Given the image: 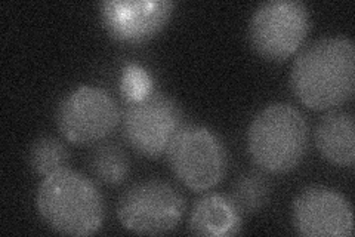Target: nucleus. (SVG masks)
I'll return each mask as SVG.
<instances>
[{
	"mask_svg": "<svg viewBox=\"0 0 355 237\" xmlns=\"http://www.w3.org/2000/svg\"><path fill=\"white\" fill-rule=\"evenodd\" d=\"M185 212L180 191L160 179L129 187L117 205V217L132 233L162 236L173 231Z\"/></svg>",
	"mask_w": 355,
	"mask_h": 237,
	"instance_id": "nucleus-5",
	"label": "nucleus"
},
{
	"mask_svg": "<svg viewBox=\"0 0 355 237\" xmlns=\"http://www.w3.org/2000/svg\"><path fill=\"white\" fill-rule=\"evenodd\" d=\"M293 94L313 110L345 104L355 91V48L343 36L315 40L297 55L291 74Z\"/></svg>",
	"mask_w": 355,
	"mask_h": 237,
	"instance_id": "nucleus-1",
	"label": "nucleus"
},
{
	"mask_svg": "<svg viewBox=\"0 0 355 237\" xmlns=\"http://www.w3.org/2000/svg\"><path fill=\"white\" fill-rule=\"evenodd\" d=\"M181 107L168 95L153 91L148 97L128 103L123 116V133L137 153L157 159L168 152L181 131Z\"/></svg>",
	"mask_w": 355,
	"mask_h": 237,
	"instance_id": "nucleus-7",
	"label": "nucleus"
},
{
	"mask_svg": "<svg viewBox=\"0 0 355 237\" xmlns=\"http://www.w3.org/2000/svg\"><path fill=\"white\" fill-rule=\"evenodd\" d=\"M89 166L99 181L116 186L125 181L130 165L126 153L119 145L103 144L91 154Z\"/></svg>",
	"mask_w": 355,
	"mask_h": 237,
	"instance_id": "nucleus-13",
	"label": "nucleus"
},
{
	"mask_svg": "<svg viewBox=\"0 0 355 237\" xmlns=\"http://www.w3.org/2000/svg\"><path fill=\"white\" fill-rule=\"evenodd\" d=\"M36 203L42 220L57 233L91 236L103 227L104 203L98 188L69 167L44 177Z\"/></svg>",
	"mask_w": 355,
	"mask_h": 237,
	"instance_id": "nucleus-2",
	"label": "nucleus"
},
{
	"mask_svg": "<svg viewBox=\"0 0 355 237\" xmlns=\"http://www.w3.org/2000/svg\"><path fill=\"white\" fill-rule=\"evenodd\" d=\"M271 187L268 179L258 172H249L241 175L232 187L231 200L240 211V213L253 215L259 212L266 202L270 200Z\"/></svg>",
	"mask_w": 355,
	"mask_h": 237,
	"instance_id": "nucleus-14",
	"label": "nucleus"
},
{
	"mask_svg": "<svg viewBox=\"0 0 355 237\" xmlns=\"http://www.w3.org/2000/svg\"><path fill=\"white\" fill-rule=\"evenodd\" d=\"M190 231L196 236H236L241 231V213L231 197L203 196L193 208Z\"/></svg>",
	"mask_w": 355,
	"mask_h": 237,
	"instance_id": "nucleus-12",
	"label": "nucleus"
},
{
	"mask_svg": "<svg viewBox=\"0 0 355 237\" xmlns=\"http://www.w3.org/2000/svg\"><path fill=\"white\" fill-rule=\"evenodd\" d=\"M249 153L262 171L286 174L302 162L308 147V125L291 104L265 107L250 123Z\"/></svg>",
	"mask_w": 355,
	"mask_h": 237,
	"instance_id": "nucleus-3",
	"label": "nucleus"
},
{
	"mask_svg": "<svg viewBox=\"0 0 355 237\" xmlns=\"http://www.w3.org/2000/svg\"><path fill=\"white\" fill-rule=\"evenodd\" d=\"M166 154L175 177L193 191L215 187L227 171L225 147L205 126H182Z\"/></svg>",
	"mask_w": 355,
	"mask_h": 237,
	"instance_id": "nucleus-4",
	"label": "nucleus"
},
{
	"mask_svg": "<svg viewBox=\"0 0 355 237\" xmlns=\"http://www.w3.org/2000/svg\"><path fill=\"white\" fill-rule=\"evenodd\" d=\"M315 144L321 156L338 166H352L355 161V125L349 111L333 110L320 119Z\"/></svg>",
	"mask_w": 355,
	"mask_h": 237,
	"instance_id": "nucleus-11",
	"label": "nucleus"
},
{
	"mask_svg": "<svg viewBox=\"0 0 355 237\" xmlns=\"http://www.w3.org/2000/svg\"><path fill=\"white\" fill-rule=\"evenodd\" d=\"M28 162L33 171L42 177H49L67 169L69 152L65 145L52 137H42L33 142L28 152Z\"/></svg>",
	"mask_w": 355,
	"mask_h": 237,
	"instance_id": "nucleus-15",
	"label": "nucleus"
},
{
	"mask_svg": "<svg viewBox=\"0 0 355 237\" xmlns=\"http://www.w3.org/2000/svg\"><path fill=\"white\" fill-rule=\"evenodd\" d=\"M153 91V81L148 73L138 65H129L121 76V94L128 99V103L146 98Z\"/></svg>",
	"mask_w": 355,
	"mask_h": 237,
	"instance_id": "nucleus-16",
	"label": "nucleus"
},
{
	"mask_svg": "<svg viewBox=\"0 0 355 237\" xmlns=\"http://www.w3.org/2000/svg\"><path fill=\"white\" fill-rule=\"evenodd\" d=\"M169 0H113L101 5L108 35L121 43L139 44L155 38L172 15Z\"/></svg>",
	"mask_w": 355,
	"mask_h": 237,
	"instance_id": "nucleus-10",
	"label": "nucleus"
},
{
	"mask_svg": "<svg viewBox=\"0 0 355 237\" xmlns=\"http://www.w3.org/2000/svg\"><path fill=\"white\" fill-rule=\"evenodd\" d=\"M119 116L116 101L107 91L82 86L61 101L57 125L67 141L92 145L113 133L119 125Z\"/></svg>",
	"mask_w": 355,
	"mask_h": 237,
	"instance_id": "nucleus-8",
	"label": "nucleus"
},
{
	"mask_svg": "<svg viewBox=\"0 0 355 237\" xmlns=\"http://www.w3.org/2000/svg\"><path fill=\"white\" fill-rule=\"evenodd\" d=\"M309 31V13L295 0H272L254 10L249 24L253 49L268 61H284L292 56Z\"/></svg>",
	"mask_w": 355,
	"mask_h": 237,
	"instance_id": "nucleus-6",
	"label": "nucleus"
},
{
	"mask_svg": "<svg viewBox=\"0 0 355 237\" xmlns=\"http://www.w3.org/2000/svg\"><path fill=\"white\" fill-rule=\"evenodd\" d=\"M293 225L305 237H351L354 215L349 202L324 186L304 188L293 202Z\"/></svg>",
	"mask_w": 355,
	"mask_h": 237,
	"instance_id": "nucleus-9",
	"label": "nucleus"
}]
</instances>
